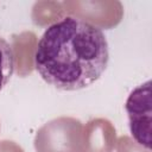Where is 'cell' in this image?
<instances>
[{"label":"cell","instance_id":"1","mask_svg":"<svg viewBox=\"0 0 152 152\" xmlns=\"http://www.w3.org/2000/svg\"><path fill=\"white\" fill-rule=\"evenodd\" d=\"M108 61V42L102 30L76 17H64L51 24L34 52L39 76L66 91L91 86L104 72Z\"/></svg>","mask_w":152,"mask_h":152},{"label":"cell","instance_id":"2","mask_svg":"<svg viewBox=\"0 0 152 152\" xmlns=\"http://www.w3.org/2000/svg\"><path fill=\"white\" fill-rule=\"evenodd\" d=\"M38 152H86L83 125L72 118H58L44 125L36 135Z\"/></svg>","mask_w":152,"mask_h":152},{"label":"cell","instance_id":"3","mask_svg":"<svg viewBox=\"0 0 152 152\" xmlns=\"http://www.w3.org/2000/svg\"><path fill=\"white\" fill-rule=\"evenodd\" d=\"M129 131L134 140L142 147H151V122H152V93L151 81L134 88L128 95L125 104Z\"/></svg>","mask_w":152,"mask_h":152},{"label":"cell","instance_id":"4","mask_svg":"<svg viewBox=\"0 0 152 152\" xmlns=\"http://www.w3.org/2000/svg\"><path fill=\"white\" fill-rule=\"evenodd\" d=\"M14 72V52L12 45L0 36V91Z\"/></svg>","mask_w":152,"mask_h":152}]
</instances>
